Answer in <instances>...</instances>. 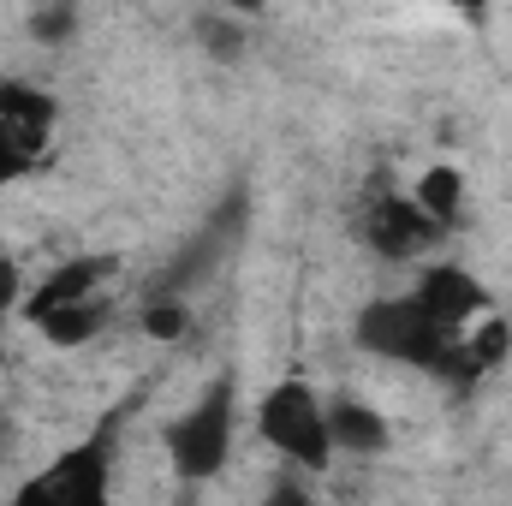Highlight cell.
I'll use <instances>...</instances> for the list:
<instances>
[{"mask_svg":"<svg viewBox=\"0 0 512 506\" xmlns=\"http://www.w3.org/2000/svg\"><path fill=\"white\" fill-rule=\"evenodd\" d=\"M30 167H36V161H30V155L6 137V126H0V185H12V179H18V173H30Z\"/></svg>","mask_w":512,"mask_h":506,"instance_id":"obj_16","label":"cell"},{"mask_svg":"<svg viewBox=\"0 0 512 506\" xmlns=\"http://www.w3.org/2000/svg\"><path fill=\"white\" fill-rule=\"evenodd\" d=\"M256 435H262L280 459H292V465H304V471H322V465L334 459L328 405L316 399L310 381H274V387L262 393V405H256Z\"/></svg>","mask_w":512,"mask_h":506,"instance_id":"obj_2","label":"cell"},{"mask_svg":"<svg viewBox=\"0 0 512 506\" xmlns=\"http://www.w3.org/2000/svg\"><path fill=\"white\" fill-rule=\"evenodd\" d=\"M411 298L447 328V334H465L471 322H483L495 304H489V292H483V280L471 274V268H459V262H435V268H423V280L411 286Z\"/></svg>","mask_w":512,"mask_h":506,"instance_id":"obj_6","label":"cell"},{"mask_svg":"<svg viewBox=\"0 0 512 506\" xmlns=\"http://www.w3.org/2000/svg\"><path fill=\"white\" fill-rule=\"evenodd\" d=\"M227 453H233V376H215L179 423H167V459L185 483H209L227 465Z\"/></svg>","mask_w":512,"mask_h":506,"instance_id":"obj_3","label":"cell"},{"mask_svg":"<svg viewBox=\"0 0 512 506\" xmlns=\"http://www.w3.org/2000/svg\"><path fill=\"white\" fill-rule=\"evenodd\" d=\"M197 42H203L215 60H233V54L245 48V30H239L233 18H203V24H197Z\"/></svg>","mask_w":512,"mask_h":506,"instance_id":"obj_14","label":"cell"},{"mask_svg":"<svg viewBox=\"0 0 512 506\" xmlns=\"http://www.w3.org/2000/svg\"><path fill=\"white\" fill-rule=\"evenodd\" d=\"M108 328V304H102V292L96 298H78V304H60V310H48L42 322H36V334L48 340V346H90L96 334Z\"/></svg>","mask_w":512,"mask_h":506,"instance_id":"obj_10","label":"cell"},{"mask_svg":"<svg viewBox=\"0 0 512 506\" xmlns=\"http://www.w3.org/2000/svg\"><path fill=\"white\" fill-rule=\"evenodd\" d=\"M411 197L423 203V215H429L441 233L465 221V173H459V167H447V161L423 167V179H417V191H411Z\"/></svg>","mask_w":512,"mask_h":506,"instance_id":"obj_11","label":"cell"},{"mask_svg":"<svg viewBox=\"0 0 512 506\" xmlns=\"http://www.w3.org/2000/svg\"><path fill=\"white\" fill-rule=\"evenodd\" d=\"M54 120H60V108H54L48 90L18 84V78H0V126H6V137H12L30 161H42V149H48V137H54Z\"/></svg>","mask_w":512,"mask_h":506,"instance_id":"obj_8","label":"cell"},{"mask_svg":"<svg viewBox=\"0 0 512 506\" xmlns=\"http://www.w3.org/2000/svg\"><path fill=\"white\" fill-rule=\"evenodd\" d=\"M72 24H78L72 0H54V6H42V12L30 18V36H36V42H66V36H72Z\"/></svg>","mask_w":512,"mask_h":506,"instance_id":"obj_15","label":"cell"},{"mask_svg":"<svg viewBox=\"0 0 512 506\" xmlns=\"http://www.w3.org/2000/svg\"><path fill=\"white\" fill-rule=\"evenodd\" d=\"M358 233H364V245L382 256V262H411V256H423L441 239V227L423 215V203H417L411 191H376V197L364 203Z\"/></svg>","mask_w":512,"mask_h":506,"instance_id":"obj_5","label":"cell"},{"mask_svg":"<svg viewBox=\"0 0 512 506\" xmlns=\"http://www.w3.org/2000/svg\"><path fill=\"white\" fill-rule=\"evenodd\" d=\"M24 304V286H18V262L12 256H0V316L6 310H18Z\"/></svg>","mask_w":512,"mask_h":506,"instance_id":"obj_17","label":"cell"},{"mask_svg":"<svg viewBox=\"0 0 512 506\" xmlns=\"http://www.w3.org/2000/svg\"><path fill=\"white\" fill-rule=\"evenodd\" d=\"M221 6H227V12H262L268 0H221Z\"/></svg>","mask_w":512,"mask_h":506,"instance_id":"obj_19","label":"cell"},{"mask_svg":"<svg viewBox=\"0 0 512 506\" xmlns=\"http://www.w3.org/2000/svg\"><path fill=\"white\" fill-rule=\"evenodd\" d=\"M447 6H459L465 18H483V12H489V0H447Z\"/></svg>","mask_w":512,"mask_h":506,"instance_id":"obj_18","label":"cell"},{"mask_svg":"<svg viewBox=\"0 0 512 506\" xmlns=\"http://www.w3.org/2000/svg\"><path fill=\"white\" fill-rule=\"evenodd\" d=\"M114 441H120V411L78 441L72 453H60L36 483H24V501H66V506H102L108 501V477H114Z\"/></svg>","mask_w":512,"mask_h":506,"instance_id":"obj_4","label":"cell"},{"mask_svg":"<svg viewBox=\"0 0 512 506\" xmlns=\"http://www.w3.org/2000/svg\"><path fill=\"white\" fill-rule=\"evenodd\" d=\"M465 352H471V364H477V376H489V370H501L512 352V322L507 316H483V322H471L465 328Z\"/></svg>","mask_w":512,"mask_h":506,"instance_id":"obj_12","label":"cell"},{"mask_svg":"<svg viewBox=\"0 0 512 506\" xmlns=\"http://www.w3.org/2000/svg\"><path fill=\"white\" fill-rule=\"evenodd\" d=\"M358 346L376 352V358H393V364L429 370V376H441V381H459V387L477 381V364L465 352V334H447L411 292L405 298H376L358 316Z\"/></svg>","mask_w":512,"mask_h":506,"instance_id":"obj_1","label":"cell"},{"mask_svg":"<svg viewBox=\"0 0 512 506\" xmlns=\"http://www.w3.org/2000/svg\"><path fill=\"white\" fill-rule=\"evenodd\" d=\"M114 280V256H72V262H60L36 292H24V322L36 328L48 310H60V304H78V298H96L102 286Z\"/></svg>","mask_w":512,"mask_h":506,"instance_id":"obj_7","label":"cell"},{"mask_svg":"<svg viewBox=\"0 0 512 506\" xmlns=\"http://www.w3.org/2000/svg\"><path fill=\"white\" fill-rule=\"evenodd\" d=\"M328 435H334V453H352V459H376L387 453V423L376 405H364V399H334L328 405Z\"/></svg>","mask_w":512,"mask_h":506,"instance_id":"obj_9","label":"cell"},{"mask_svg":"<svg viewBox=\"0 0 512 506\" xmlns=\"http://www.w3.org/2000/svg\"><path fill=\"white\" fill-rule=\"evenodd\" d=\"M185 328H191V316H185L179 298H155V304L143 310V334H149V340H185Z\"/></svg>","mask_w":512,"mask_h":506,"instance_id":"obj_13","label":"cell"}]
</instances>
